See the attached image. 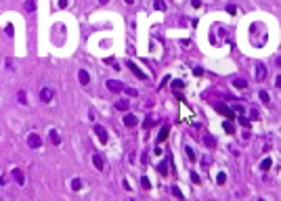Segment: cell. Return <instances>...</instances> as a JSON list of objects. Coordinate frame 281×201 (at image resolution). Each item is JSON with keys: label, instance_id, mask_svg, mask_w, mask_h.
<instances>
[{"label": "cell", "instance_id": "cell-2", "mask_svg": "<svg viewBox=\"0 0 281 201\" xmlns=\"http://www.w3.org/2000/svg\"><path fill=\"white\" fill-rule=\"evenodd\" d=\"M28 147H29V149H40V147H42V138H40V134H36V132L28 134Z\"/></svg>", "mask_w": 281, "mask_h": 201}, {"label": "cell", "instance_id": "cell-28", "mask_svg": "<svg viewBox=\"0 0 281 201\" xmlns=\"http://www.w3.org/2000/svg\"><path fill=\"white\" fill-rule=\"evenodd\" d=\"M252 119H254V122H256V119H260V113H258L256 109H252Z\"/></svg>", "mask_w": 281, "mask_h": 201}, {"label": "cell", "instance_id": "cell-15", "mask_svg": "<svg viewBox=\"0 0 281 201\" xmlns=\"http://www.w3.org/2000/svg\"><path fill=\"white\" fill-rule=\"evenodd\" d=\"M17 101H19L21 105L28 103V94H25V90H19V92H17Z\"/></svg>", "mask_w": 281, "mask_h": 201}, {"label": "cell", "instance_id": "cell-20", "mask_svg": "<svg viewBox=\"0 0 281 201\" xmlns=\"http://www.w3.org/2000/svg\"><path fill=\"white\" fill-rule=\"evenodd\" d=\"M153 7L157 8V11H166V4H164L162 0H155V2H153Z\"/></svg>", "mask_w": 281, "mask_h": 201}, {"label": "cell", "instance_id": "cell-25", "mask_svg": "<svg viewBox=\"0 0 281 201\" xmlns=\"http://www.w3.org/2000/svg\"><path fill=\"white\" fill-rule=\"evenodd\" d=\"M187 157H189L191 161L195 159V153H193V149H189V147H187Z\"/></svg>", "mask_w": 281, "mask_h": 201}, {"label": "cell", "instance_id": "cell-35", "mask_svg": "<svg viewBox=\"0 0 281 201\" xmlns=\"http://www.w3.org/2000/svg\"><path fill=\"white\" fill-rule=\"evenodd\" d=\"M124 2H126V4H134V0H124Z\"/></svg>", "mask_w": 281, "mask_h": 201}, {"label": "cell", "instance_id": "cell-36", "mask_svg": "<svg viewBox=\"0 0 281 201\" xmlns=\"http://www.w3.org/2000/svg\"><path fill=\"white\" fill-rule=\"evenodd\" d=\"M99 2H101V4H107V2H109V0H99Z\"/></svg>", "mask_w": 281, "mask_h": 201}, {"label": "cell", "instance_id": "cell-8", "mask_svg": "<svg viewBox=\"0 0 281 201\" xmlns=\"http://www.w3.org/2000/svg\"><path fill=\"white\" fill-rule=\"evenodd\" d=\"M78 80H80V84H90V73H88V71L86 69H80L78 71Z\"/></svg>", "mask_w": 281, "mask_h": 201}, {"label": "cell", "instance_id": "cell-33", "mask_svg": "<svg viewBox=\"0 0 281 201\" xmlns=\"http://www.w3.org/2000/svg\"><path fill=\"white\" fill-rule=\"evenodd\" d=\"M275 86H277V88H281V76H277V80H275Z\"/></svg>", "mask_w": 281, "mask_h": 201}, {"label": "cell", "instance_id": "cell-29", "mask_svg": "<svg viewBox=\"0 0 281 201\" xmlns=\"http://www.w3.org/2000/svg\"><path fill=\"white\" fill-rule=\"evenodd\" d=\"M172 195H176V197H183V193H181L176 187H172Z\"/></svg>", "mask_w": 281, "mask_h": 201}, {"label": "cell", "instance_id": "cell-19", "mask_svg": "<svg viewBox=\"0 0 281 201\" xmlns=\"http://www.w3.org/2000/svg\"><path fill=\"white\" fill-rule=\"evenodd\" d=\"M71 188H74V191L82 188V180H80V178H74V180H71Z\"/></svg>", "mask_w": 281, "mask_h": 201}, {"label": "cell", "instance_id": "cell-9", "mask_svg": "<svg viewBox=\"0 0 281 201\" xmlns=\"http://www.w3.org/2000/svg\"><path fill=\"white\" fill-rule=\"evenodd\" d=\"M92 163H95V168H97V170H105V161H103V157H101V155H97V153L92 155Z\"/></svg>", "mask_w": 281, "mask_h": 201}, {"label": "cell", "instance_id": "cell-24", "mask_svg": "<svg viewBox=\"0 0 281 201\" xmlns=\"http://www.w3.org/2000/svg\"><path fill=\"white\" fill-rule=\"evenodd\" d=\"M225 130L229 132V134H233V132H235V128H233V124H229V122H227V124H225Z\"/></svg>", "mask_w": 281, "mask_h": 201}, {"label": "cell", "instance_id": "cell-18", "mask_svg": "<svg viewBox=\"0 0 281 201\" xmlns=\"http://www.w3.org/2000/svg\"><path fill=\"white\" fill-rule=\"evenodd\" d=\"M260 101H262V103H264V105H268V103H271V98H268V92L260 90Z\"/></svg>", "mask_w": 281, "mask_h": 201}, {"label": "cell", "instance_id": "cell-31", "mask_svg": "<svg viewBox=\"0 0 281 201\" xmlns=\"http://www.w3.org/2000/svg\"><path fill=\"white\" fill-rule=\"evenodd\" d=\"M191 180H193V182H199V176H197L195 172H191Z\"/></svg>", "mask_w": 281, "mask_h": 201}, {"label": "cell", "instance_id": "cell-6", "mask_svg": "<svg viewBox=\"0 0 281 201\" xmlns=\"http://www.w3.org/2000/svg\"><path fill=\"white\" fill-rule=\"evenodd\" d=\"M124 124H126L128 128H134V126L139 124V118L132 115V113H126V115H124Z\"/></svg>", "mask_w": 281, "mask_h": 201}, {"label": "cell", "instance_id": "cell-14", "mask_svg": "<svg viewBox=\"0 0 281 201\" xmlns=\"http://www.w3.org/2000/svg\"><path fill=\"white\" fill-rule=\"evenodd\" d=\"M25 11H28V13H34L36 11V0H25Z\"/></svg>", "mask_w": 281, "mask_h": 201}, {"label": "cell", "instance_id": "cell-7", "mask_svg": "<svg viewBox=\"0 0 281 201\" xmlns=\"http://www.w3.org/2000/svg\"><path fill=\"white\" fill-rule=\"evenodd\" d=\"M95 134L99 136L101 143H107V130L103 128V126H95Z\"/></svg>", "mask_w": 281, "mask_h": 201}, {"label": "cell", "instance_id": "cell-12", "mask_svg": "<svg viewBox=\"0 0 281 201\" xmlns=\"http://www.w3.org/2000/svg\"><path fill=\"white\" fill-rule=\"evenodd\" d=\"M126 65H128V67H130V69H132V73H134V76H136V78H140V80H145V73H143V71H140L139 67H134L132 63H126Z\"/></svg>", "mask_w": 281, "mask_h": 201}, {"label": "cell", "instance_id": "cell-3", "mask_svg": "<svg viewBox=\"0 0 281 201\" xmlns=\"http://www.w3.org/2000/svg\"><path fill=\"white\" fill-rule=\"evenodd\" d=\"M107 88H109L111 92H122L124 90V84L118 82V80H107Z\"/></svg>", "mask_w": 281, "mask_h": 201}, {"label": "cell", "instance_id": "cell-4", "mask_svg": "<svg viewBox=\"0 0 281 201\" xmlns=\"http://www.w3.org/2000/svg\"><path fill=\"white\" fill-rule=\"evenodd\" d=\"M254 76H256L258 82H262V80L267 78V67H264L262 63H258V65H256V71H254Z\"/></svg>", "mask_w": 281, "mask_h": 201}, {"label": "cell", "instance_id": "cell-13", "mask_svg": "<svg viewBox=\"0 0 281 201\" xmlns=\"http://www.w3.org/2000/svg\"><path fill=\"white\" fill-rule=\"evenodd\" d=\"M50 140H53V145H61V136L57 130H50Z\"/></svg>", "mask_w": 281, "mask_h": 201}, {"label": "cell", "instance_id": "cell-5", "mask_svg": "<svg viewBox=\"0 0 281 201\" xmlns=\"http://www.w3.org/2000/svg\"><path fill=\"white\" fill-rule=\"evenodd\" d=\"M11 176H13V180L17 182V184H21V187H23V182H25V176H23V172L19 170V168H15L13 172H11Z\"/></svg>", "mask_w": 281, "mask_h": 201}, {"label": "cell", "instance_id": "cell-1", "mask_svg": "<svg viewBox=\"0 0 281 201\" xmlns=\"http://www.w3.org/2000/svg\"><path fill=\"white\" fill-rule=\"evenodd\" d=\"M38 97H40V101H42V103H50V101L55 98V90H53V88H49V86H44V88H40V90H38Z\"/></svg>", "mask_w": 281, "mask_h": 201}, {"label": "cell", "instance_id": "cell-34", "mask_svg": "<svg viewBox=\"0 0 281 201\" xmlns=\"http://www.w3.org/2000/svg\"><path fill=\"white\" fill-rule=\"evenodd\" d=\"M59 7L65 8V7H67V0H59Z\"/></svg>", "mask_w": 281, "mask_h": 201}, {"label": "cell", "instance_id": "cell-16", "mask_svg": "<svg viewBox=\"0 0 281 201\" xmlns=\"http://www.w3.org/2000/svg\"><path fill=\"white\" fill-rule=\"evenodd\" d=\"M216 109H218V111H220V113H225L227 118H231V119H233V111H229V109H227V107H222V105H218Z\"/></svg>", "mask_w": 281, "mask_h": 201}, {"label": "cell", "instance_id": "cell-10", "mask_svg": "<svg viewBox=\"0 0 281 201\" xmlns=\"http://www.w3.org/2000/svg\"><path fill=\"white\" fill-rule=\"evenodd\" d=\"M233 86H235V88H241V90H243V88H248V82L243 80V78H235V80H233Z\"/></svg>", "mask_w": 281, "mask_h": 201}, {"label": "cell", "instance_id": "cell-17", "mask_svg": "<svg viewBox=\"0 0 281 201\" xmlns=\"http://www.w3.org/2000/svg\"><path fill=\"white\" fill-rule=\"evenodd\" d=\"M204 143H206L208 147H214V145H216V140H214V136H210V134H206V136H204Z\"/></svg>", "mask_w": 281, "mask_h": 201}, {"label": "cell", "instance_id": "cell-21", "mask_svg": "<svg viewBox=\"0 0 281 201\" xmlns=\"http://www.w3.org/2000/svg\"><path fill=\"white\" fill-rule=\"evenodd\" d=\"M268 168H271V159H268V157H267V159H264V161H262V163H260V170H264V172H267Z\"/></svg>", "mask_w": 281, "mask_h": 201}, {"label": "cell", "instance_id": "cell-32", "mask_svg": "<svg viewBox=\"0 0 281 201\" xmlns=\"http://www.w3.org/2000/svg\"><path fill=\"white\" fill-rule=\"evenodd\" d=\"M239 119V124L241 126H250V122H248V119H243V118H237Z\"/></svg>", "mask_w": 281, "mask_h": 201}, {"label": "cell", "instance_id": "cell-22", "mask_svg": "<svg viewBox=\"0 0 281 201\" xmlns=\"http://www.w3.org/2000/svg\"><path fill=\"white\" fill-rule=\"evenodd\" d=\"M166 136H168V126H164V128H162V132H160V138H157V140H164Z\"/></svg>", "mask_w": 281, "mask_h": 201}, {"label": "cell", "instance_id": "cell-27", "mask_svg": "<svg viewBox=\"0 0 281 201\" xmlns=\"http://www.w3.org/2000/svg\"><path fill=\"white\" fill-rule=\"evenodd\" d=\"M153 124H155V119H145V124H143V126H145V128H151Z\"/></svg>", "mask_w": 281, "mask_h": 201}, {"label": "cell", "instance_id": "cell-11", "mask_svg": "<svg viewBox=\"0 0 281 201\" xmlns=\"http://www.w3.org/2000/svg\"><path fill=\"white\" fill-rule=\"evenodd\" d=\"M128 107H130V101H126V98H124V101H118V103H115V109H118V111H126Z\"/></svg>", "mask_w": 281, "mask_h": 201}, {"label": "cell", "instance_id": "cell-30", "mask_svg": "<svg viewBox=\"0 0 281 201\" xmlns=\"http://www.w3.org/2000/svg\"><path fill=\"white\" fill-rule=\"evenodd\" d=\"M225 180H227L225 174H218V184H225Z\"/></svg>", "mask_w": 281, "mask_h": 201}, {"label": "cell", "instance_id": "cell-23", "mask_svg": "<svg viewBox=\"0 0 281 201\" xmlns=\"http://www.w3.org/2000/svg\"><path fill=\"white\" fill-rule=\"evenodd\" d=\"M157 168H160V172H162L164 176L168 174V166H166V163H160V166H157Z\"/></svg>", "mask_w": 281, "mask_h": 201}, {"label": "cell", "instance_id": "cell-26", "mask_svg": "<svg viewBox=\"0 0 281 201\" xmlns=\"http://www.w3.org/2000/svg\"><path fill=\"white\" fill-rule=\"evenodd\" d=\"M140 184H143V188H149V187H151V184H149V180H147V178H140Z\"/></svg>", "mask_w": 281, "mask_h": 201}]
</instances>
